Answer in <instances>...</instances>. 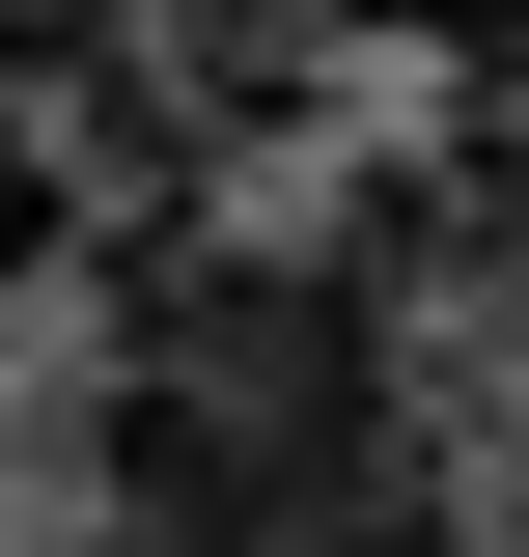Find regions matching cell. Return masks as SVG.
<instances>
[{
  "label": "cell",
  "mask_w": 529,
  "mask_h": 557,
  "mask_svg": "<svg viewBox=\"0 0 529 557\" xmlns=\"http://www.w3.org/2000/svg\"><path fill=\"white\" fill-rule=\"evenodd\" d=\"M139 28H168V57H251V28H279V0H139Z\"/></svg>",
  "instance_id": "3957f363"
},
{
  "label": "cell",
  "mask_w": 529,
  "mask_h": 557,
  "mask_svg": "<svg viewBox=\"0 0 529 557\" xmlns=\"http://www.w3.org/2000/svg\"><path fill=\"white\" fill-rule=\"evenodd\" d=\"M362 28H391V57H446V84H502V112H529V0H362Z\"/></svg>",
  "instance_id": "7a4b0ae2"
},
{
  "label": "cell",
  "mask_w": 529,
  "mask_h": 557,
  "mask_svg": "<svg viewBox=\"0 0 529 557\" xmlns=\"http://www.w3.org/2000/svg\"><path fill=\"white\" fill-rule=\"evenodd\" d=\"M84 557H446L391 391V278L334 251H168L84 391Z\"/></svg>",
  "instance_id": "6da1fadb"
}]
</instances>
